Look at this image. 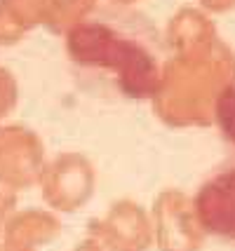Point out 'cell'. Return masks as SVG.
I'll return each mask as SVG.
<instances>
[{
    "label": "cell",
    "instance_id": "obj_1",
    "mask_svg": "<svg viewBox=\"0 0 235 251\" xmlns=\"http://www.w3.org/2000/svg\"><path fill=\"white\" fill-rule=\"evenodd\" d=\"M64 50L78 80L99 97L151 101L169 50L156 24L132 5H97L68 26Z\"/></svg>",
    "mask_w": 235,
    "mask_h": 251
},
{
    "label": "cell",
    "instance_id": "obj_2",
    "mask_svg": "<svg viewBox=\"0 0 235 251\" xmlns=\"http://www.w3.org/2000/svg\"><path fill=\"white\" fill-rule=\"evenodd\" d=\"M233 82L235 54L216 38L200 50L169 54L151 103L157 120L169 127H209L224 92Z\"/></svg>",
    "mask_w": 235,
    "mask_h": 251
},
{
    "label": "cell",
    "instance_id": "obj_3",
    "mask_svg": "<svg viewBox=\"0 0 235 251\" xmlns=\"http://www.w3.org/2000/svg\"><path fill=\"white\" fill-rule=\"evenodd\" d=\"M38 188L47 209L56 214H76L94 195L97 169L87 155L64 151L47 160Z\"/></svg>",
    "mask_w": 235,
    "mask_h": 251
},
{
    "label": "cell",
    "instance_id": "obj_4",
    "mask_svg": "<svg viewBox=\"0 0 235 251\" xmlns=\"http://www.w3.org/2000/svg\"><path fill=\"white\" fill-rule=\"evenodd\" d=\"M153 247L157 251H202L207 235L193 209V197L167 188L156 197L151 209Z\"/></svg>",
    "mask_w": 235,
    "mask_h": 251
},
{
    "label": "cell",
    "instance_id": "obj_5",
    "mask_svg": "<svg viewBox=\"0 0 235 251\" xmlns=\"http://www.w3.org/2000/svg\"><path fill=\"white\" fill-rule=\"evenodd\" d=\"M45 164V143L31 127L19 122L0 125V186L14 193L38 186Z\"/></svg>",
    "mask_w": 235,
    "mask_h": 251
},
{
    "label": "cell",
    "instance_id": "obj_6",
    "mask_svg": "<svg viewBox=\"0 0 235 251\" xmlns=\"http://www.w3.org/2000/svg\"><path fill=\"white\" fill-rule=\"evenodd\" d=\"M193 209L207 237L235 247V162L221 164L202 181Z\"/></svg>",
    "mask_w": 235,
    "mask_h": 251
},
{
    "label": "cell",
    "instance_id": "obj_7",
    "mask_svg": "<svg viewBox=\"0 0 235 251\" xmlns=\"http://www.w3.org/2000/svg\"><path fill=\"white\" fill-rule=\"evenodd\" d=\"M90 237L104 251H148L153 247L151 214L134 200H118L90 223Z\"/></svg>",
    "mask_w": 235,
    "mask_h": 251
},
{
    "label": "cell",
    "instance_id": "obj_8",
    "mask_svg": "<svg viewBox=\"0 0 235 251\" xmlns=\"http://www.w3.org/2000/svg\"><path fill=\"white\" fill-rule=\"evenodd\" d=\"M64 0H0V47L24 40L33 28L56 33Z\"/></svg>",
    "mask_w": 235,
    "mask_h": 251
},
{
    "label": "cell",
    "instance_id": "obj_9",
    "mask_svg": "<svg viewBox=\"0 0 235 251\" xmlns=\"http://www.w3.org/2000/svg\"><path fill=\"white\" fill-rule=\"evenodd\" d=\"M59 232H61V221L56 216V211L24 209V211H14L7 219L0 242L19 251H40L45 244L54 242Z\"/></svg>",
    "mask_w": 235,
    "mask_h": 251
},
{
    "label": "cell",
    "instance_id": "obj_10",
    "mask_svg": "<svg viewBox=\"0 0 235 251\" xmlns=\"http://www.w3.org/2000/svg\"><path fill=\"white\" fill-rule=\"evenodd\" d=\"M162 35H165L169 54L200 50V47H207L219 38L212 17L205 10H200L198 5L195 7H181L179 12H174Z\"/></svg>",
    "mask_w": 235,
    "mask_h": 251
},
{
    "label": "cell",
    "instance_id": "obj_11",
    "mask_svg": "<svg viewBox=\"0 0 235 251\" xmlns=\"http://www.w3.org/2000/svg\"><path fill=\"white\" fill-rule=\"evenodd\" d=\"M214 125L221 129V134L226 136V141H231L235 146V82L226 89L221 101H219Z\"/></svg>",
    "mask_w": 235,
    "mask_h": 251
},
{
    "label": "cell",
    "instance_id": "obj_12",
    "mask_svg": "<svg viewBox=\"0 0 235 251\" xmlns=\"http://www.w3.org/2000/svg\"><path fill=\"white\" fill-rule=\"evenodd\" d=\"M19 101V85L10 68L0 64V120H5Z\"/></svg>",
    "mask_w": 235,
    "mask_h": 251
},
{
    "label": "cell",
    "instance_id": "obj_13",
    "mask_svg": "<svg viewBox=\"0 0 235 251\" xmlns=\"http://www.w3.org/2000/svg\"><path fill=\"white\" fill-rule=\"evenodd\" d=\"M17 211V193L10 190V188L0 186V235L5 230V223L12 214Z\"/></svg>",
    "mask_w": 235,
    "mask_h": 251
},
{
    "label": "cell",
    "instance_id": "obj_14",
    "mask_svg": "<svg viewBox=\"0 0 235 251\" xmlns=\"http://www.w3.org/2000/svg\"><path fill=\"white\" fill-rule=\"evenodd\" d=\"M195 2L207 14H221V12H228L235 7V0H195Z\"/></svg>",
    "mask_w": 235,
    "mask_h": 251
},
{
    "label": "cell",
    "instance_id": "obj_15",
    "mask_svg": "<svg viewBox=\"0 0 235 251\" xmlns=\"http://www.w3.org/2000/svg\"><path fill=\"white\" fill-rule=\"evenodd\" d=\"M71 251H104V247H101V244L94 240V237H87V240L78 242V244H76V247H73Z\"/></svg>",
    "mask_w": 235,
    "mask_h": 251
},
{
    "label": "cell",
    "instance_id": "obj_16",
    "mask_svg": "<svg viewBox=\"0 0 235 251\" xmlns=\"http://www.w3.org/2000/svg\"><path fill=\"white\" fill-rule=\"evenodd\" d=\"M106 2H115V5H134L139 0H106Z\"/></svg>",
    "mask_w": 235,
    "mask_h": 251
},
{
    "label": "cell",
    "instance_id": "obj_17",
    "mask_svg": "<svg viewBox=\"0 0 235 251\" xmlns=\"http://www.w3.org/2000/svg\"><path fill=\"white\" fill-rule=\"evenodd\" d=\"M0 251H19V249H14V247H10V244H5V242H0Z\"/></svg>",
    "mask_w": 235,
    "mask_h": 251
}]
</instances>
